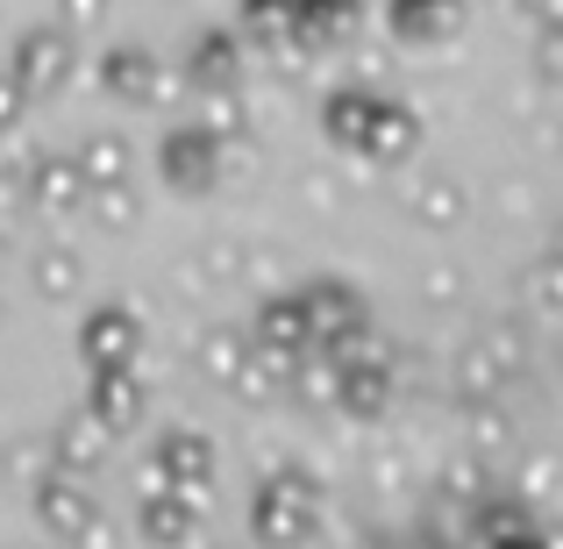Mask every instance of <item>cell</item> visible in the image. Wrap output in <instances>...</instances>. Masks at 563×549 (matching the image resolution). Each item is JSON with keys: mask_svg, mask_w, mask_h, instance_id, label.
<instances>
[{"mask_svg": "<svg viewBox=\"0 0 563 549\" xmlns=\"http://www.w3.org/2000/svg\"><path fill=\"white\" fill-rule=\"evenodd\" d=\"M250 521H257L264 542H307V536H321V479H314V471H300V464L272 471V479L257 485Z\"/></svg>", "mask_w": 563, "mask_h": 549, "instance_id": "1", "label": "cell"}, {"mask_svg": "<svg viewBox=\"0 0 563 549\" xmlns=\"http://www.w3.org/2000/svg\"><path fill=\"white\" fill-rule=\"evenodd\" d=\"M514 378H528V336L514 321H485L464 350H456V393L478 399V393H507Z\"/></svg>", "mask_w": 563, "mask_h": 549, "instance_id": "2", "label": "cell"}, {"mask_svg": "<svg viewBox=\"0 0 563 549\" xmlns=\"http://www.w3.org/2000/svg\"><path fill=\"white\" fill-rule=\"evenodd\" d=\"M14 86H22L29 100H51L71 86V72H79V43H71V22H43V29H22L14 36Z\"/></svg>", "mask_w": 563, "mask_h": 549, "instance_id": "3", "label": "cell"}, {"mask_svg": "<svg viewBox=\"0 0 563 549\" xmlns=\"http://www.w3.org/2000/svg\"><path fill=\"white\" fill-rule=\"evenodd\" d=\"M36 521L51 528V536H65V542H93L100 536V507H93V493H86V479H71V471H43L36 485Z\"/></svg>", "mask_w": 563, "mask_h": 549, "instance_id": "4", "label": "cell"}, {"mask_svg": "<svg viewBox=\"0 0 563 549\" xmlns=\"http://www.w3.org/2000/svg\"><path fill=\"white\" fill-rule=\"evenodd\" d=\"M307 350H314V336H307L300 293H292V300H264V307H257V329H250V358H264L278 378H286V371L300 364Z\"/></svg>", "mask_w": 563, "mask_h": 549, "instance_id": "5", "label": "cell"}, {"mask_svg": "<svg viewBox=\"0 0 563 549\" xmlns=\"http://www.w3.org/2000/svg\"><path fill=\"white\" fill-rule=\"evenodd\" d=\"M151 464H157V479H165L172 493L207 499V485H214V442H207L200 428H165L157 450H151Z\"/></svg>", "mask_w": 563, "mask_h": 549, "instance_id": "6", "label": "cell"}, {"mask_svg": "<svg viewBox=\"0 0 563 549\" xmlns=\"http://www.w3.org/2000/svg\"><path fill=\"white\" fill-rule=\"evenodd\" d=\"M22 207H36L43 221H71L86 207V179L71 157H29V186H22Z\"/></svg>", "mask_w": 563, "mask_h": 549, "instance_id": "7", "label": "cell"}, {"mask_svg": "<svg viewBox=\"0 0 563 549\" xmlns=\"http://www.w3.org/2000/svg\"><path fill=\"white\" fill-rule=\"evenodd\" d=\"M300 307H307V336H314V350H335L343 336H357L364 321V300L350 286H335V278H321V286H307L300 293Z\"/></svg>", "mask_w": 563, "mask_h": 549, "instance_id": "8", "label": "cell"}, {"mask_svg": "<svg viewBox=\"0 0 563 549\" xmlns=\"http://www.w3.org/2000/svg\"><path fill=\"white\" fill-rule=\"evenodd\" d=\"M43 442H51V464H57V471H71V479H93V471L108 464V450H114V428L100 421V414L79 407L65 428H57V436H43Z\"/></svg>", "mask_w": 563, "mask_h": 549, "instance_id": "9", "label": "cell"}, {"mask_svg": "<svg viewBox=\"0 0 563 549\" xmlns=\"http://www.w3.org/2000/svg\"><path fill=\"white\" fill-rule=\"evenodd\" d=\"M372 165H399V157L421 151V114L407 100H372V122H364V143H357Z\"/></svg>", "mask_w": 563, "mask_h": 549, "instance_id": "10", "label": "cell"}, {"mask_svg": "<svg viewBox=\"0 0 563 549\" xmlns=\"http://www.w3.org/2000/svg\"><path fill=\"white\" fill-rule=\"evenodd\" d=\"M136 315L129 307H93V315L79 321V358L86 364H136Z\"/></svg>", "mask_w": 563, "mask_h": 549, "instance_id": "11", "label": "cell"}, {"mask_svg": "<svg viewBox=\"0 0 563 549\" xmlns=\"http://www.w3.org/2000/svg\"><path fill=\"white\" fill-rule=\"evenodd\" d=\"M335 407L357 414V421H372V414L393 407V371H385V358H350V364H335Z\"/></svg>", "mask_w": 563, "mask_h": 549, "instance_id": "12", "label": "cell"}, {"mask_svg": "<svg viewBox=\"0 0 563 549\" xmlns=\"http://www.w3.org/2000/svg\"><path fill=\"white\" fill-rule=\"evenodd\" d=\"M86 414H100V421L122 436V428L143 421V385L129 364H93V393H86Z\"/></svg>", "mask_w": 563, "mask_h": 549, "instance_id": "13", "label": "cell"}, {"mask_svg": "<svg viewBox=\"0 0 563 549\" xmlns=\"http://www.w3.org/2000/svg\"><path fill=\"white\" fill-rule=\"evenodd\" d=\"M165 179L172 186H186V193H207V186H221L214 179V136L207 129H179V136H165Z\"/></svg>", "mask_w": 563, "mask_h": 549, "instance_id": "14", "label": "cell"}, {"mask_svg": "<svg viewBox=\"0 0 563 549\" xmlns=\"http://www.w3.org/2000/svg\"><path fill=\"white\" fill-rule=\"evenodd\" d=\"M143 536L151 542H192L200 536V499L172 493V485H143Z\"/></svg>", "mask_w": 563, "mask_h": 549, "instance_id": "15", "label": "cell"}, {"mask_svg": "<svg viewBox=\"0 0 563 549\" xmlns=\"http://www.w3.org/2000/svg\"><path fill=\"white\" fill-rule=\"evenodd\" d=\"M464 436H471V457H514V442H521V421L507 414V399L499 393H478L464 399Z\"/></svg>", "mask_w": 563, "mask_h": 549, "instance_id": "16", "label": "cell"}, {"mask_svg": "<svg viewBox=\"0 0 563 549\" xmlns=\"http://www.w3.org/2000/svg\"><path fill=\"white\" fill-rule=\"evenodd\" d=\"M385 22H393L407 43H442V36L464 29V0H393Z\"/></svg>", "mask_w": 563, "mask_h": 549, "instance_id": "17", "label": "cell"}, {"mask_svg": "<svg viewBox=\"0 0 563 549\" xmlns=\"http://www.w3.org/2000/svg\"><path fill=\"white\" fill-rule=\"evenodd\" d=\"M235 65H243V43H235V29H200V43H192V57H186V79H192V86H229Z\"/></svg>", "mask_w": 563, "mask_h": 549, "instance_id": "18", "label": "cell"}, {"mask_svg": "<svg viewBox=\"0 0 563 549\" xmlns=\"http://www.w3.org/2000/svg\"><path fill=\"white\" fill-rule=\"evenodd\" d=\"M93 79H100V94H114V100H157V65L143 51H108Z\"/></svg>", "mask_w": 563, "mask_h": 549, "instance_id": "19", "label": "cell"}, {"mask_svg": "<svg viewBox=\"0 0 563 549\" xmlns=\"http://www.w3.org/2000/svg\"><path fill=\"white\" fill-rule=\"evenodd\" d=\"M372 86H335L329 108H321V129H329V143H343V151H357L364 143V122H372Z\"/></svg>", "mask_w": 563, "mask_h": 549, "instance_id": "20", "label": "cell"}, {"mask_svg": "<svg viewBox=\"0 0 563 549\" xmlns=\"http://www.w3.org/2000/svg\"><path fill=\"white\" fill-rule=\"evenodd\" d=\"M243 364H250V336H235V329H207L200 336V378L229 385Z\"/></svg>", "mask_w": 563, "mask_h": 549, "instance_id": "21", "label": "cell"}, {"mask_svg": "<svg viewBox=\"0 0 563 549\" xmlns=\"http://www.w3.org/2000/svg\"><path fill=\"white\" fill-rule=\"evenodd\" d=\"M71 165H79V179H86V186L129 179V143H122V136H86V143H79V157H71Z\"/></svg>", "mask_w": 563, "mask_h": 549, "instance_id": "22", "label": "cell"}, {"mask_svg": "<svg viewBox=\"0 0 563 549\" xmlns=\"http://www.w3.org/2000/svg\"><path fill=\"white\" fill-rule=\"evenodd\" d=\"M86 207H93L100 229H136V221H143V200H136V186H129V179L86 186Z\"/></svg>", "mask_w": 563, "mask_h": 549, "instance_id": "23", "label": "cell"}, {"mask_svg": "<svg viewBox=\"0 0 563 549\" xmlns=\"http://www.w3.org/2000/svg\"><path fill=\"white\" fill-rule=\"evenodd\" d=\"M413 221H421V229H456V221H464V186L456 179H428L421 193H413Z\"/></svg>", "mask_w": 563, "mask_h": 549, "instance_id": "24", "label": "cell"}, {"mask_svg": "<svg viewBox=\"0 0 563 549\" xmlns=\"http://www.w3.org/2000/svg\"><path fill=\"white\" fill-rule=\"evenodd\" d=\"M200 100H207V136H250V108H243V94H235V79L229 86H200Z\"/></svg>", "mask_w": 563, "mask_h": 549, "instance_id": "25", "label": "cell"}, {"mask_svg": "<svg viewBox=\"0 0 563 549\" xmlns=\"http://www.w3.org/2000/svg\"><path fill=\"white\" fill-rule=\"evenodd\" d=\"M521 307H528V321H536V329H550V321H556V257H550V250L528 264V278H521Z\"/></svg>", "mask_w": 563, "mask_h": 549, "instance_id": "26", "label": "cell"}, {"mask_svg": "<svg viewBox=\"0 0 563 549\" xmlns=\"http://www.w3.org/2000/svg\"><path fill=\"white\" fill-rule=\"evenodd\" d=\"M493 493V471H485V457H456L450 471H442V507H471V499Z\"/></svg>", "mask_w": 563, "mask_h": 549, "instance_id": "27", "label": "cell"}, {"mask_svg": "<svg viewBox=\"0 0 563 549\" xmlns=\"http://www.w3.org/2000/svg\"><path fill=\"white\" fill-rule=\"evenodd\" d=\"M36 293L43 300H71V293H79V257H71V250H43L36 257Z\"/></svg>", "mask_w": 563, "mask_h": 549, "instance_id": "28", "label": "cell"}, {"mask_svg": "<svg viewBox=\"0 0 563 549\" xmlns=\"http://www.w3.org/2000/svg\"><path fill=\"white\" fill-rule=\"evenodd\" d=\"M0 471H8V479H14V485L29 493V485H36L43 471H51V442H43V436H22V442H8V457H0Z\"/></svg>", "mask_w": 563, "mask_h": 549, "instance_id": "29", "label": "cell"}, {"mask_svg": "<svg viewBox=\"0 0 563 549\" xmlns=\"http://www.w3.org/2000/svg\"><path fill=\"white\" fill-rule=\"evenodd\" d=\"M22 114H29V94L14 86V72H0V136H8V129L22 122Z\"/></svg>", "mask_w": 563, "mask_h": 549, "instance_id": "30", "label": "cell"}, {"mask_svg": "<svg viewBox=\"0 0 563 549\" xmlns=\"http://www.w3.org/2000/svg\"><path fill=\"white\" fill-rule=\"evenodd\" d=\"M456 293H464V278H456V272H428V300H456Z\"/></svg>", "mask_w": 563, "mask_h": 549, "instance_id": "31", "label": "cell"}, {"mask_svg": "<svg viewBox=\"0 0 563 549\" xmlns=\"http://www.w3.org/2000/svg\"><path fill=\"white\" fill-rule=\"evenodd\" d=\"M57 8H65V22H93V14L108 8V0H57Z\"/></svg>", "mask_w": 563, "mask_h": 549, "instance_id": "32", "label": "cell"}, {"mask_svg": "<svg viewBox=\"0 0 563 549\" xmlns=\"http://www.w3.org/2000/svg\"><path fill=\"white\" fill-rule=\"evenodd\" d=\"M14 257V243H8V229H0V264H8Z\"/></svg>", "mask_w": 563, "mask_h": 549, "instance_id": "33", "label": "cell"}, {"mask_svg": "<svg viewBox=\"0 0 563 549\" xmlns=\"http://www.w3.org/2000/svg\"><path fill=\"white\" fill-rule=\"evenodd\" d=\"M0 321H8V307H0Z\"/></svg>", "mask_w": 563, "mask_h": 549, "instance_id": "34", "label": "cell"}, {"mask_svg": "<svg viewBox=\"0 0 563 549\" xmlns=\"http://www.w3.org/2000/svg\"><path fill=\"white\" fill-rule=\"evenodd\" d=\"M521 8H528V0H521Z\"/></svg>", "mask_w": 563, "mask_h": 549, "instance_id": "35", "label": "cell"}]
</instances>
